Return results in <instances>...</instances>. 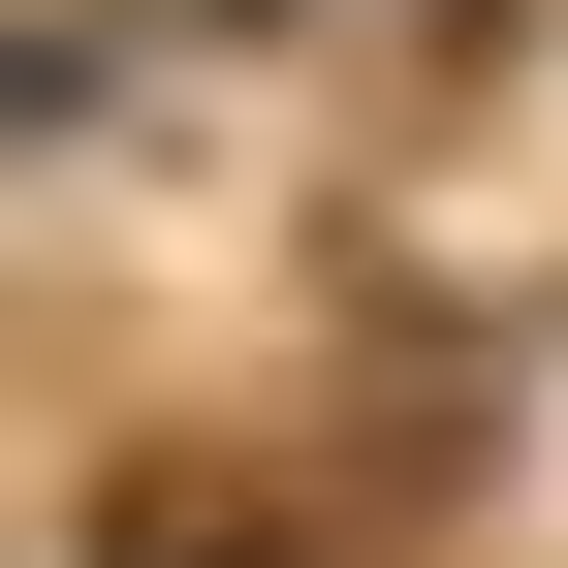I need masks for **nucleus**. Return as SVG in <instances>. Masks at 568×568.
Returning <instances> with one entry per match:
<instances>
[{"label": "nucleus", "instance_id": "nucleus-1", "mask_svg": "<svg viewBox=\"0 0 568 568\" xmlns=\"http://www.w3.org/2000/svg\"><path fill=\"white\" fill-rule=\"evenodd\" d=\"M63 568H410V506L316 474V443H126L63 506Z\"/></svg>", "mask_w": 568, "mask_h": 568}, {"label": "nucleus", "instance_id": "nucleus-2", "mask_svg": "<svg viewBox=\"0 0 568 568\" xmlns=\"http://www.w3.org/2000/svg\"><path fill=\"white\" fill-rule=\"evenodd\" d=\"M347 0H126V63H316Z\"/></svg>", "mask_w": 568, "mask_h": 568}]
</instances>
